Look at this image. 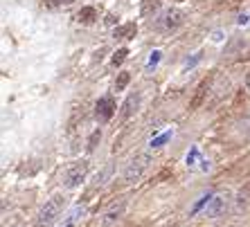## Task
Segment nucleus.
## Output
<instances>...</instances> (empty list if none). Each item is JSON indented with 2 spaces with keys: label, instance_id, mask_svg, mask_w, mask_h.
<instances>
[{
  "label": "nucleus",
  "instance_id": "f257e3e1",
  "mask_svg": "<svg viewBox=\"0 0 250 227\" xmlns=\"http://www.w3.org/2000/svg\"><path fill=\"white\" fill-rule=\"evenodd\" d=\"M149 164H151V153L149 151L138 153V155L126 164V169H124V182H128V185L138 182L140 178L145 175V171L149 169Z\"/></svg>",
  "mask_w": 250,
  "mask_h": 227
},
{
  "label": "nucleus",
  "instance_id": "f03ea898",
  "mask_svg": "<svg viewBox=\"0 0 250 227\" xmlns=\"http://www.w3.org/2000/svg\"><path fill=\"white\" fill-rule=\"evenodd\" d=\"M63 203H65V196H61V193L52 196V198H50L41 207L39 216H36V225H47V223H52L54 218L61 214V209H63Z\"/></svg>",
  "mask_w": 250,
  "mask_h": 227
},
{
  "label": "nucleus",
  "instance_id": "7ed1b4c3",
  "mask_svg": "<svg viewBox=\"0 0 250 227\" xmlns=\"http://www.w3.org/2000/svg\"><path fill=\"white\" fill-rule=\"evenodd\" d=\"M88 173V160H79V162H72L65 169L63 173V180H65V187L68 189H75V187L82 185V180L86 178Z\"/></svg>",
  "mask_w": 250,
  "mask_h": 227
},
{
  "label": "nucleus",
  "instance_id": "20e7f679",
  "mask_svg": "<svg viewBox=\"0 0 250 227\" xmlns=\"http://www.w3.org/2000/svg\"><path fill=\"white\" fill-rule=\"evenodd\" d=\"M183 23H185V14H183L181 9H167V12H163L158 16L156 27L163 29V32H171V29L181 27Z\"/></svg>",
  "mask_w": 250,
  "mask_h": 227
},
{
  "label": "nucleus",
  "instance_id": "39448f33",
  "mask_svg": "<svg viewBox=\"0 0 250 227\" xmlns=\"http://www.w3.org/2000/svg\"><path fill=\"white\" fill-rule=\"evenodd\" d=\"M117 106L113 101L111 95H104V97H99V101L95 104V113H97V119L99 122H108L113 115H115Z\"/></svg>",
  "mask_w": 250,
  "mask_h": 227
},
{
  "label": "nucleus",
  "instance_id": "423d86ee",
  "mask_svg": "<svg viewBox=\"0 0 250 227\" xmlns=\"http://www.w3.org/2000/svg\"><path fill=\"white\" fill-rule=\"evenodd\" d=\"M209 88H212V81H209V79H203V81L198 83L194 95H192V99H189V111H196V108H201V106L205 104Z\"/></svg>",
  "mask_w": 250,
  "mask_h": 227
},
{
  "label": "nucleus",
  "instance_id": "0eeeda50",
  "mask_svg": "<svg viewBox=\"0 0 250 227\" xmlns=\"http://www.w3.org/2000/svg\"><path fill=\"white\" fill-rule=\"evenodd\" d=\"M124 207H126L124 203L113 205L111 209H108L104 216H102V221H99V227H115L117 221H120V218H122V214H124Z\"/></svg>",
  "mask_w": 250,
  "mask_h": 227
},
{
  "label": "nucleus",
  "instance_id": "6e6552de",
  "mask_svg": "<svg viewBox=\"0 0 250 227\" xmlns=\"http://www.w3.org/2000/svg\"><path fill=\"white\" fill-rule=\"evenodd\" d=\"M83 216H86V209H83L82 205H79V207H75V209H70L68 214L63 216V221L59 223L57 227H77L79 223L83 221Z\"/></svg>",
  "mask_w": 250,
  "mask_h": 227
},
{
  "label": "nucleus",
  "instance_id": "1a4fd4ad",
  "mask_svg": "<svg viewBox=\"0 0 250 227\" xmlns=\"http://www.w3.org/2000/svg\"><path fill=\"white\" fill-rule=\"evenodd\" d=\"M223 209H226V198H223V196H212V200H209L208 207H205V216L216 218V216H221Z\"/></svg>",
  "mask_w": 250,
  "mask_h": 227
},
{
  "label": "nucleus",
  "instance_id": "9d476101",
  "mask_svg": "<svg viewBox=\"0 0 250 227\" xmlns=\"http://www.w3.org/2000/svg\"><path fill=\"white\" fill-rule=\"evenodd\" d=\"M75 18L83 25H90V23H95V18H97V9H95V7H83V9L77 12Z\"/></svg>",
  "mask_w": 250,
  "mask_h": 227
},
{
  "label": "nucleus",
  "instance_id": "9b49d317",
  "mask_svg": "<svg viewBox=\"0 0 250 227\" xmlns=\"http://www.w3.org/2000/svg\"><path fill=\"white\" fill-rule=\"evenodd\" d=\"M135 34H138V25L135 23H126V25H122V27H117L115 32H113L115 38H133Z\"/></svg>",
  "mask_w": 250,
  "mask_h": 227
},
{
  "label": "nucleus",
  "instance_id": "f8f14e48",
  "mask_svg": "<svg viewBox=\"0 0 250 227\" xmlns=\"http://www.w3.org/2000/svg\"><path fill=\"white\" fill-rule=\"evenodd\" d=\"M138 101H140V97H138V95H128V99L124 101L122 119H128V117H131L135 111H138Z\"/></svg>",
  "mask_w": 250,
  "mask_h": 227
},
{
  "label": "nucleus",
  "instance_id": "ddd939ff",
  "mask_svg": "<svg viewBox=\"0 0 250 227\" xmlns=\"http://www.w3.org/2000/svg\"><path fill=\"white\" fill-rule=\"evenodd\" d=\"M171 135H174V131H165L163 135H158V137H153V140H151V144H149V149H153V151H156V149H160V146H165L169 140H171Z\"/></svg>",
  "mask_w": 250,
  "mask_h": 227
},
{
  "label": "nucleus",
  "instance_id": "4468645a",
  "mask_svg": "<svg viewBox=\"0 0 250 227\" xmlns=\"http://www.w3.org/2000/svg\"><path fill=\"white\" fill-rule=\"evenodd\" d=\"M160 58H163V52H160V50H153V52L149 54V61H146V72L156 70L158 63H160Z\"/></svg>",
  "mask_w": 250,
  "mask_h": 227
},
{
  "label": "nucleus",
  "instance_id": "2eb2a0df",
  "mask_svg": "<svg viewBox=\"0 0 250 227\" xmlns=\"http://www.w3.org/2000/svg\"><path fill=\"white\" fill-rule=\"evenodd\" d=\"M196 162H203V160H201V153H198L196 146H192L187 153V167H196Z\"/></svg>",
  "mask_w": 250,
  "mask_h": 227
},
{
  "label": "nucleus",
  "instance_id": "dca6fc26",
  "mask_svg": "<svg viewBox=\"0 0 250 227\" xmlns=\"http://www.w3.org/2000/svg\"><path fill=\"white\" fill-rule=\"evenodd\" d=\"M131 81V72H120V76L115 79V90H124Z\"/></svg>",
  "mask_w": 250,
  "mask_h": 227
},
{
  "label": "nucleus",
  "instance_id": "f3484780",
  "mask_svg": "<svg viewBox=\"0 0 250 227\" xmlns=\"http://www.w3.org/2000/svg\"><path fill=\"white\" fill-rule=\"evenodd\" d=\"M158 5H160V0H145L140 12H142V16H149V14H151V9H158Z\"/></svg>",
  "mask_w": 250,
  "mask_h": 227
},
{
  "label": "nucleus",
  "instance_id": "a211bd4d",
  "mask_svg": "<svg viewBox=\"0 0 250 227\" xmlns=\"http://www.w3.org/2000/svg\"><path fill=\"white\" fill-rule=\"evenodd\" d=\"M126 54H128V50L126 47H120V50H117L115 54H113V58H111V63L113 65H120L124 61V58H126Z\"/></svg>",
  "mask_w": 250,
  "mask_h": 227
},
{
  "label": "nucleus",
  "instance_id": "6ab92c4d",
  "mask_svg": "<svg viewBox=\"0 0 250 227\" xmlns=\"http://www.w3.org/2000/svg\"><path fill=\"white\" fill-rule=\"evenodd\" d=\"M209 200H212V196H209V193H205V196H201V200H198V203L192 207V214H196V211H201V209H203V207H208V203H209Z\"/></svg>",
  "mask_w": 250,
  "mask_h": 227
},
{
  "label": "nucleus",
  "instance_id": "aec40b11",
  "mask_svg": "<svg viewBox=\"0 0 250 227\" xmlns=\"http://www.w3.org/2000/svg\"><path fill=\"white\" fill-rule=\"evenodd\" d=\"M47 7H59V5H70V2H75V0H43Z\"/></svg>",
  "mask_w": 250,
  "mask_h": 227
},
{
  "label": "nucleus",
  "instance_id": "412c9836",
  "mask_svg": "<svg viewBox=\"0 0 250 227\" xmlns=\"http://www.w3.org/2000/svg\"><path fill=\"white\" fill-rule=\"evenodd\" d=\"M111 173V167H106L104 169V173H97V178H95V185H104L106 182V175Z\"/></svg>",
  "mask_w": 250,
  "mask_h": 227
},
{
  "label": "nucleus",
  "instance_id": "4be33fe9",
  "mask_svg": "<svg viewBox=\"0 0 250 227\" xmlns=\"http://www.w3.org/2000/svg\"><path fill=\"white\" fill-rule=\"evenodd\" d=\"M99 137H102V133H99V131H95L93 133V137H90V142H88V149H90V151H93L95 149V144H97V140Z\"/></svg>",
  "mask_w": 250,
  "mask_h": 227
},
{
  "label": "nucleus",
  "instance_id": "5701e85b",
  "mask_svg": "<svg viewBox=\"0 0 250 227\" xmlns=\"http://www.w3.org/2000/svg\"><path fill=\"white\" fill-rule=\"evenodd\" d=\"M248 23V16H246V14H241V16H239V25H246Z\"/></svg>",
  "mask_w": 250,
  "mask_h": 227
},
{
  "label": "nucleus",
  "instance_id": "b1692460",
  "mask_svg": "<svg viewBox=\"0 0 250 227\" xmlns=\"http://www.w3.org/2000/svg\"><path fill=\"white\" fill-rule=\"evenodd\" d=\"M246 86H248V90H250V72H248V79H246Z\"/></svg>",
  "mask_w": 250,
  "mask_h": 227
}]
</instances>
